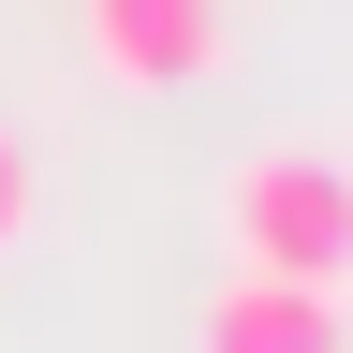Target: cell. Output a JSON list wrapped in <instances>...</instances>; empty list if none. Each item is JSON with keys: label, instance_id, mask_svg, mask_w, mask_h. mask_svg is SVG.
<instances>
[{"label": "cell", "instance_id": "obj_1", "mask_svg": "<svg viewBox=\"0 0 353 353\" xmlns=\"http://www.w3.org/2000/svg\"><path fill=\"white\" fill-rule=\"evenodd\" d=\"M221 250L265 265V280H339V294H353V162H324V148L236 162V192H221Z\"/></svg>", "mask_w": 353, "mask_h": 353}, {"label": "cell", "instance_id": "obj_2", "mask_svg": "<svg viewBox=\"0 0 353 353\" xmlns=\"http://www.w3.org/2000/svg\"><path fill=\"white\" fill-rule=\"evenodd\" d=\"M74 44H88L103 88H206L236 15L221 0H74Z\"/></svg>", "mask_w": 353, "mask_h": 353}, {"label": "cell", "instance_id": "obj_3", "mask_svg": "<svg viewBox=\"0 0 353 353\" xmlns=\"http://www.w3.org/2000/svg\"><path fill=\"white\" fill-rule=\"evenodd\" d=\"M192 353H353V294L339 280H265V265H236V280L192 309Z\"/></svg>", "mask_w": 353, "mask_h": 353}, {"label": "cell", "instance_id": "obj_4", "mask_svg": "<svg viewBox=\"0 0 353 353\" xmlns=\"http://www.w3.org/2000/svg\"><path fill=\"white\" fill-rule=\"evenodd\" d=\"M15 236H30V148L0 132V250H15Z\"/></svg>", "mask_w": 353, "mask_h": 353}]
</instances>
